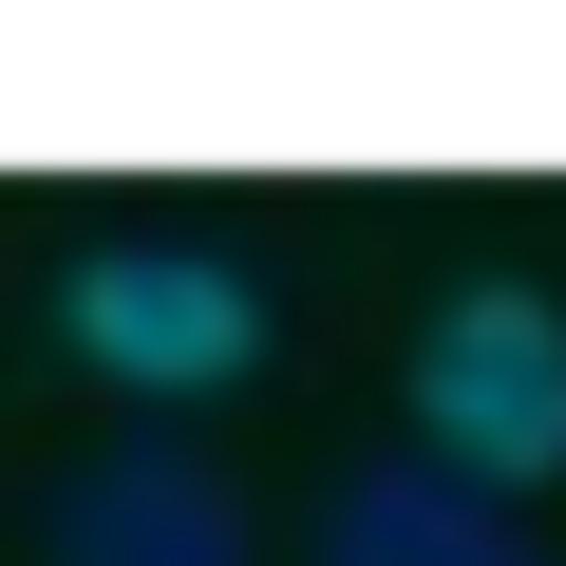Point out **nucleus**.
<instances>
[{
  "mask_svg": "<svg viewBox=\"0 0 566 566\" xmlns=\"http://www.w3.org/2000/svg\"><path fill=\"white\" fill-rule=\"evenodd\" d=\"M416 472H453L472 510L566 491V303L528 264H472L416 322Z\"/></svg>",
  "mask_w": 566,
  "mask_h": 566,
  "instance_id": "1",
  "label": "nucleus"
},
{
  "mask_svg": "<svg viewBox=\"0 0 566 566\" xmlns=\"http://www.w3.org/2000/svg\"><path fill=\"white\" fill-rule=\"evenodd\" d=\"M57 340L95 378H133V397H208V378H245L283 340V303H264L227 245H76L57 264Z\"/></svg>",
  "mask_w": 566,
  "mask_h": 566,
  "instance_id": "2",
  "label": "nucleus"
},
{
  "mask_svg": "<svg viewBox=\"0 0 566 566\" xmlns=\"http://www.w3.org/2000/svg\"><path fill=\"white\" fill-rule=\"evenodd\" d=\"M39 566H245V510L189 472V453H95L39 528Z\"/></svg>",
  "mask_w": 566,
  "mask_h": 566,
  "instance_id": "3",
  "label": "nucleus"
},
{
  "mask_svg": "<svg viewBox=\"0 0 566 566\" xmlns=\"http://www.w3.org/2000/svg\"><path fill=\"white\" fill-rule=\"evenodd\" d=\"M322 566H528V547H510V510H472L453 472L397 453V472H359V491L322 510Z\"/></svg>",
  "mask_w": 566,
  "mask_h": 566,
  "instance_id": "4",
  "label": "nucleus"
}]
</instances>
